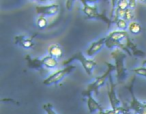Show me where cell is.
Here are the masks:
<instances>
[{"label": "cell", "instance_id": "6da1fadb", "mask_svg": "<svg viewBox=\"0 0 146 114\" xmlns=\"http://www.w3.org/2000/svg\"><path fill=\"white\" fill-rule=\"evenodd\" d=\"M105 65L107 66L106 71L104 72L102 75L97 76L93 82L88 84L87 88L82 92V95L83 96L87 97V96H89V95H92L93 92L98 94L99 88L104 86V84H107V80L109 79V76L112 75V72L113 71H116V67H115V65H113L112 63H109V62H105Z\"/></svg>", "mask_w": 146, "mask_h": 114}, {"label": "cell", "instance_id": "7a4b0ae2", "mask_svg": "<svg viewBox=\"0 0 146 114\" xmlns=\"http://www.w3.org/2000/svg\"><path fill=\"white\" fill-rule=\"evenodd\" d=\"M111 57L115 61L114 65L116 67L117 82L118 83H121L127 77V69H126L125 65H124V61H125L126 57H127V54L123 50H121V49L116 48L111 52Z\"/></svg>", "mask_w": 146, "mask_h": 114}, {"label": "cell", "instance_id": "3957f363", "mask_svg": "<svg viewBox=\"0 0 146 114\" xmlns=\"http://www.w3.org/2000/svg\"><path fill=\"white\" fill-rule=\"evenodd\" d=\"M82 3V11L85 14V16L89 19H96V20H101L107 24V28L113 24L114 21L111 18H108L105 15V13H99L98 12V7L97 5H90L87 3L85 0H81Z\"/></svg>", "mask_w": 146, "mask_h": 114}, {"label": "cell", "instance_id": "277c9868", "mask_svg": "<svg viewBox=\"0 0 146 114\" xmlns=\"http://www.w3.org/2000/svg\"><path fill=\"white\" fill-rule=\"evenodd\" d=\"M74 61L80 62L81 65H82V67H83V69L85 70V72L88 74V75H92V72H93L94 67H95L96 64H97L96 63V61H94V60L88 59L87 57H86L85 55L81 52V51H78V52H76L73 56H71L69 59L63 61L62 65L63 66L71 65V63L74 62Z\"/></svg>", "mask_w": 146, "mask_h": 114}, {"label": "cell", "instance_id": "5b68a950", "mask_svg": "<svg viewBox=\"0 0 146 114\" xmlns=\"http://www.w3.org/2000/svg\"><path fill=\"white\" fill-rule=\"evenodd\" d=\"M75 68H76V66L72 65V64H71V65H68V66H65L64 68L54 72L53 74H51V75H49L48 77L45 78V79L43 80V84L46 86L57 84L64 77H66L67 75H69L73 70H75Z\"/></svg>", "mask_w": 146, "mask_h": 114}, {"label": "cell", "instance_id": "8992f818", "mask_svg": "<svg viewBox=\"0 0 146 114\" xmlns=\"http://www.w3.org/2000/svg\"><path fill=\"white\" fill-rule=\"evenodd\" d=\"M134 81H135V77L132 78L131 82H130V85L127 86V89L129 90L130 94H131V102L129 103V108L131 110H133L135 113L137 114H141L144 110L146 109V102H141L135 97V94H134L133 91V86H134Z\"/></svg>", "mask_w": 146, "mask_h": 114}, {"label": "cell", "instance_id": "52a82bcc", "mask_svg": "<svg viewBox=\"0 0 146 114\" xmlns=\"http://www.w3.org/2000/svg\"><path fill=\"white\" fill-rule=\"evenodd\" d=\"M115 86L116 84L113 81V77H112V75H110L107 83V95L108 98H109L111 109H117V108L120 107V104H121V101L115 93Z\"/></svg>", "mask_w": 146, "mask_h": 114}, {"label": "cell", "instance_id": "ba28073f", "mask_svg": "<svg viewBox=\"0 0 146 114\" xmlns=\"http://www.w3.org/2000/svg\"><path fill=\"white\" fill-rule=\"evenodd\" d=\"M59 6L58 3H52L49 5H36L35 6V10H36L37 14H39L40 16H53L56 15L59 11Z\"/></svg>", "mask_w": 146, "mask_h": 114}, {"label": "cell", "instance_id": "9c48e42d", "mask_svg": "<svg viewBox=\"0 0 146 114\" xmlns=\"http://www.w3.org/2000/svg\"><path fill=\"white\" fill-rule=\"evenodd\" d=\"M105 41H106V37H102V38L98 39L97 41L92 42L91 45L86 49V55L88 57H93L95 54H97L103 48V46H105Z\"/></svg>", "mask_w": 146, "mask_h": 114}, {"label": "cell", "instance_id": "30bf717a", "mask_svg": "<svg viewBox=\"0 0 146 114\" xmlns=\"http://www.w3.org/2000/svg\"><path fill=\"white\" fill-rule=\"evenodd\" d=\"M25 60L27 61V65L30 69H34L37 71L44 73V66H43L42 60L38 59V58H32L30 55H26L25 56Z\"/></svg>", "mask_w": 146, "mask_h": 114}, {"label": "cell", "instance_id": "8fae6325", "mask_svg": "<svg viewBox=\"0 0 146 114\" xmlns=\"http://www.w3.org/2000/svg\"><path fill=\"white\" fill-rule=\"evenodd\" d=\"M33 37H28L27 35H17L14 38V41L16 44L22 46L23 48L30 49L34 46V43H33V40H32Z\"/></svg>", "mask_w": 146, "mask_h": 114}, {"label": "cell", "instance_id": "7c38bea8", "mask_svg": "<svg viewBox=\"0 0 146 114\" xmlns=\"http://www.w3.org/2000/svg\"><path fill=\"white\" fill-rule=\"evenodd\" d=\"M87 107H88V111L90 113H95V112H101L104 110L103 107H101L99 103L96 101L93 98L92 95L87 96Z\"/></svg>", "mask_w": 146, "mask_h": 114}, {"label": "cell", "instance_id": "4fadbf2b", "mask_svg": "<svg viewBox=\"0 0 146 114\" xmlns=\"http://www.w3.org/2000/svg\"><path fill=\"white\" fill-rule=\"evenodd\" d=\"M108 38L111 39L113 41H117V42H122L124 39H126L128 37V33L126 31H120V30H116V31H112L109 33L108 35Z\"/></svg>", "mask_w": 146, "mask_h": 114}, {"label": "cell", "instance_id": "5bb4252c", "mask_svg": "<svg viewBox=\"0 0 146 114\" xmlns=\"http://www.w3.org/2000/svg\"><path fill=\"white\" fill-rule=\"evenodd\" d=\"M125 40H126L125 45L128 47V48L130 49V51H131L132 54L135 55V56H137V57H143V56H145V52H144V51H142V50H140V49H138L137 46H136V44H135V43H133L131 40H130L129 37H127V38H126Z\"/></svg>", "mask_w": 146, "mask_h": 114}, {"label": "cell", "instance_id": "9a60e30c", "mask_svg": "<svg viewBox=\"0 0 146 114\" xmlns=\"http://www.w3.org/2000/svg\"><path fill=\"white\" fill-rule=\"evenodd\" d=\"M48 54L55 59H60L63 56V49L59 45L53 44L48 48Z\"/></svg>", "mask_w": 146, "mask_h": 114}, {"label": "cell", "instance_id": "2e32d148", "mask_svg": "<svg viewBox=\"0 0 146 114\" xmlns=\"http://www.w3.org/2000/svg\"><path fill=\"white\" fill-rule=\"evenodd\" d=\"M41 60H42L43 66H44L45 68H47V69H54V68H56L57 66H58V61H57V59L53 58L50 55H47V56H45L44 58H42Z\"/></svg>", "mask_w": 146, "mask_h": 114}, {"label": "cell", "instance_id": "e0dca14e", "mask_svg": "<svg viewBox=\"0 0 146 114\" xmlns=\"http://www.w3.org/2000/svg\"><path fill=\"white\" fill-rule=\"evenodd\" d=\"M128 30H129V32L131 33V34L137 35L141 32L142 28H141V25H140L138 22H136V21H132V22L129 23Z\"/></svg>", "mask_w": 146, "mask_h": 114}, {"label": "cell", "instance_id": "ac0fdd59", "mask_svg": "<svg viewBox=\"0 0 146 114\" xmlns=\"http://www.w3.org/2000/svg\"><path fill=\"white\" fill-rule=\"evenodd\" d=\"M114 23L120 31H126V29H128V26H129L128 21H126L125 19H117Z\"/></svg>", "mask_w": 146, "mask_h": 114}, {"label": "cell", "instance_id": "d6986e66", "mask_svg": "<svg viewBox=\"0 0 146 114\" xmlns=\"http://www.w3.org/2000/svg\"><path fill=\"white\" fill-rule=\"evenodd\" d=\"M116 8L121 9V10H127V9H129V0H119V1H117Z\"/></svg>", "mask_w": 146, "mask_h": 114}, {"label": "cell", "instance_id": "ffe728a7", "mask_svg": "<svg viewBox=\"0 0 146 114\" xmlns=\"http://www.w3.org/2000/svg\"><path fill=\"white\" fill-rule=\"evenodd\" d=\"M48 25V20L46 19L45 16H39V18L37 19V26L40 29H44Z\"/></svg>", "mask_w": 146, "mask_h": 114}, {"label": "cell", "instance_id": "44dd1931", "mask_svg": "<svg viewBox=\"0 0 146 114\" xmlns=\"http://www.w3.org/2000/svg\"><path fill=\"white\" fill-rule=\"evenodd\" d=\"M124 19H125L126 21H130V22H132L134 19V12L132 9H127V10L125 11V15H124Z\"/></svg>", "mask_w": 146, "mask_h": 114}, {"label": "cell", "instance_id": "7402d4cb", "mask_svg": "<svg viewBox=\"0 0 146 114\" xmlns=\"http://www.w3.org/2000/svg\"><path fill=\"white\" fill-rule=\"evenodd\" d=\"M43 109H44V111L46 112V114H57L56 111L53 109L52 104H50V103L44 104V105H43Z\"/></svg>", "mask_w": 146, "mask_h": 114}, {"label": "cell", "instance_id": "603a6c76", "mask_svg": "<svg viewBox=\"0 0 146 114\" xmlns=\"http://www.w3.org/2000/svg\"><path fill=\"white\" fill-rule=\"evenodd\" d=\"M133 72L137 74V75L142 76V77H145L146 78V67H144V66L135 68V69H133Z\"/></svg>", "mask_w": 146, "mask_h": 114}, {"label": "cell", "instance_id": "cb8c5ba5", "mask_svg": "<svg viewBox=\"0 0 146 114\" xmlns=\"http://www.w3.org/2000/svg\"><path fill=\"white\" fill-rule=\"evenodd\" d=\"M73 3H74V1H71V0H67V1H65V5H66V7H67L68 10H70V9L72 8Z\"/></svg>", "mask_w": 146, "mask_h": 114}, {"label": "cell", "instance_id": "d4e9b609", "mask_svg": "<svg viewBox=\"0 0 146 114\" xmlns=\"http://www.w3.org/2000/svg\"><path fill=\"white\" fill-rule=\"evenodd\" d=\"M135 7H136V1H134V0H129V9L133 10Z\"/></svg>", "mask_w": 146, "mask_h": 114}, {"label": "cell", "instance_id": "484cf974", "mask_svg": "<svg viewBox=\"0 0 146 114\" xmlns=\"http://www.w3.org/2000/svg\"><path fill=\"white\" fill-rule=\"evenodd\" d=\"M142 65H146V59L145 60H143V62H142Z\"/></svg>", "mask_w": 146, "mask_h": 114}]
</instances>
